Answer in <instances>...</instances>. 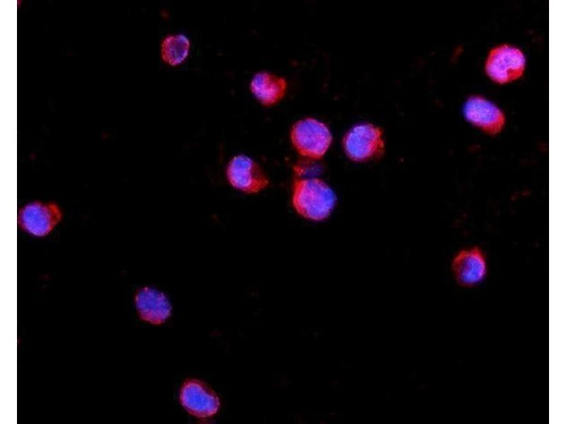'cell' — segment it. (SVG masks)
<instances>
[{
  "instance_id": "1",
  "label": "cell",
  "mask_w": 566,
  "mask_h": 424,
  "mask_svg": "<svg viewBox=\"0 0 566 424\" xmlns=\"http://www.w3.org/2000/svg\"><path fill=\"white\" fill-rule=\"evenodd\" d=\"M336 196L333 190L317 177H297L292 189V204L303 217L313 220H323L333 211Z\"/></svg>"
},
{
  "instance_id": "2",
  "label": "cell",
  "mask_w": 566,
  "mask_h": 424,
  "mask_svg": "<svg viewBox=\"0 0 566 424\" xmlns=\"http://www.w3.org/2000/svg\"><path fill=\"white\" fill-rule=\"evenodd\" d=\"M450 271L458 287L475 288L483 284L489 275L486 254L478 246L463 248L453 256Z\"/></svg>"
},
{
  "instance_id": "3",
  "label": "cell",
  "mask_w": 566,
  "mask_h": 424,
  "mask_svg": "<svg viewBox=\"0 0 566 424\" xmlns=\"http://www.w3.org/2000/svg\"><path fill=\"white\" fill-rule=\"evenodd\" d=\"M291 140L302 156L316 160L321 158L328 150L332 135L325 124L308 118L297 122L292 126Z\"/></svg>"
},
{
  "instance_id": "4",
  "label": "cell",
  "mask_w": 566,
  "mask_h": 424,
  "mask_svg": "<svg viewBox=\"0 0 566 424\" xmlns=\"http://www.w3.org/2000/svg\"><path fill=\"white\" fill-rule=\"evenodd\" d=\"M526 58L519 49L501 45L492 49L487 56L485 70L497 83H507L521 78L524 72Z\"/></svg>"
},
{
  "instance_id": "5",
  "label": "cell",
  "mask_w": 566,
  "mask_h": 424,
  "mask_svg": "<svg viewBox=\"0 0 566 424\" xmlns=\"http://www.w3.org/2000/svg\"><path fill=\"white\" fill-rule=\"evenodd\" d=\"M63 217L60 206L55 202L32 201L19 211L20 227L34 236L43 237L52 232Z\"/></svg>"
},
{
  "instance_id": "6",
  "label": "cell",
  "mask_w": 566,
  "mask_h": 424,
  "mask_svg": "<svg viewBox=\"0 0 566 424\" xmlns=\"http://www.w3.org/2000/svg\"><path fill=\"white\" fill-rule=\"evenodd\" d=\"M345 151L354 161H366L380 155L383 150L381 129L370 124L352 127L343 141Z\"/></svg>"
},
{
  "instance_id": "7",
  "label": "cell",
  "mask_w": 566,
  "mask_h": 424,
  "mask_svg": "<svg viewBox=\"0 0 566 424\" xmlns=\"http://www.w3.org/2000/svg\"><path fill=\"white\" fill-rule=\"evenodd\" d=\"M226 173L232 187L247 194L258 193L269 185L268 178L261 167L246 155L232 158Z\"/></svg>"
},
{
  "instance_id": "8",
  "label": "cell",
  "mask_w": 566,
  "mask_h": 424,
  "mask_svg": "<svg viewBox=\"0 0 566 424\" xmlns=\"http://www.w3.org/2000/svg\"><path fill=\"white\" fill-rule=\"evenodd\" d=\"M465 118L486 134L495 136L505 124V117L494 103L479 95L467 99L463 106Z\"/></svg>"
},
{
  "instance_id": "9",
  "label": "cell",
  "mask_w": 566,
  "mask_h": 424,
  "mask_svg": "<svg viewBox=\"0 0 566 424\" xmlns=\"http://www.w3.org/2000/svg\"><path fill=\"white\" fill-rule=\"evenodd\" d=\"M180 398L185 409L197 418L212 416L219 408V398L196 380L184 383Z\"/></svg>"
},
{
  "instance_id": "10",
  "label": "cell",
  "mask_w": 566,
  "mask_h": 424,
  "mask_svg": "<svg viewBox=\"0 0 566 424\" xmlns=\"http://www.w3.org/2000/svg\"><path fill=\"white\" fill-rule=\"evenodd\" d=\"M139 317L153 324H160L171 316V305L166 295L151 288H140L134 297Z\"/></svg>"
},
{
  "instance_id": "11",
  "label": "cell",
  "mask_w": 566,
  "mask_h": 424,
  "mask_svg": "<svg viewBox=\"0 0 566 424\" xmlns=\"http://www.w3.org/2000/svg\"><path fill=\"white\" fill-rule=\"evenodd\" d=\"M250 89L262 105L270 106L283 98L287 90V82L282 77L262 71L253 75Z\"/></svg>"
},
{
  "instance_id": "12",
  "label": "cell",
  "mask_w": 566,
  "mask_h": 424,
  "mask_svg": "<svg viewBox=\"0 0 566 424\" xmlns=\"http://www.w3.org/2000/svg\"><path fill=\"white\" fill-rule=\"evenodd\" d=\"M190 47V40L185 35H168L161 42V58L170 66H178L187 59Z\"/></svg>"
},
{
  "instance_id": "13",
  "label": "cell",
  "mask_w": 566,
  "mask_h": 424,
  "mask_svg": "<svg viewBox=\"0 0 566 424\" xmlns=\"http://www.w3.org/2000/svg\"><path fill=\"white\" fill-rule=\"evenodd\" d=\"M327 417L330 420H337L340 418V413L337 411L333 410L330 411Z\"/></svg>"
},
{
  "instance_id": "14",
  "label": "cell",
  "mask_w": 566,
  "mask_h": 424,
  "mask_svg": "<svg viewBox=\"0 0 566 424\" xmlns=\"http://www.w3.org/2000/svg\"><path fill=\"white\" fill-rule=\"evenodd\" d=\"M328 384H329V386H330L331 387H337V386H339V384H340V379H339V378H337V377H335V378L330 379L328 381Z\"/></svg>"
},
{
  "instance_id": "15",
  "label": "cell",
  "mask_w": 566,
  "mask_h": 424,
  "mask_svg": "<svg viewBox=\"0 0 566 424\" xmlns=\"http://www.w3.org/2000/svg\"><path fill=\"white\" fill-rule=\"evenodd\" d=\"M317 424H328V421L323 418L318 420Z\"/></svg>"
}]
</instances>
